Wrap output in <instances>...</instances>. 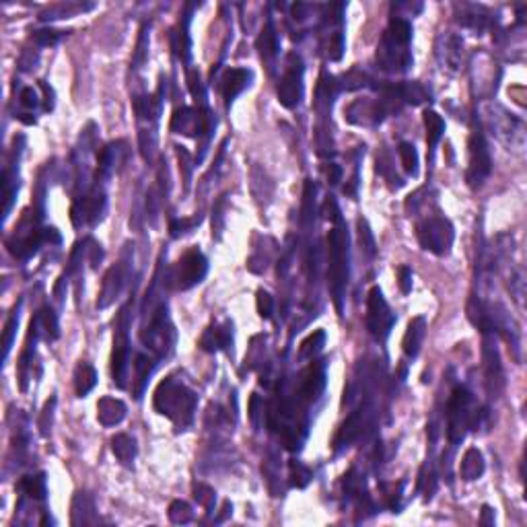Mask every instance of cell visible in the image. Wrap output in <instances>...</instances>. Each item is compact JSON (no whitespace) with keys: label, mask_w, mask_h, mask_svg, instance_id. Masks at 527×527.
<instances>
[{"label":"cell","mask_w":527,"mask_h":527,"mask_svg":"<svg viewBox=\"0 0 527 527\" xmlns=\"http://www.w3.org/2000/svg\"><path fill=\"white\" fill-rule=\"evenodd\" d=\"M155 410L161 416H167L177 430H183L192 424L194 412L198 406V396L176 377H167L159 383L153 398Z\"/></svg>","instance_id":"cell-1"},{"label":"cell","mask_w":527,"mask_h":527,"mask_svg":"<svg viewBox=\"0 0 527 527\" xmlns=\"http://www.w3.org/2000/svg\"><path fill=\"white\" fill-rule=\"evenodd\" d=\"M328 278L336 309L342 311L344 289L349 283V233L342 221H338L328 235Z\"/></svg>","instance_id":"cell-2"},{"label":"cell","mask_w":527,"mask_h":527,"mask_svg":"<svg viewBox=\"0 0 527 527\" xmlns=\"http://www.w3.org/2000/svg\"><path fill=\"white\" fill-rule=\"evenodd\" d=\"M140 340L149 351L157 354V358H163L172 352L174 342H176V330H174V324L169 319L165 303H161L153 311V315L149 319V326L142 328Z\"/></svg>","instance_id":"cell-3"},{"label":"cell","mask_w":527,"mask_h":527,"mask_svg":"<svg viewBox=\"0 0 527 527\" xmlns=\"http://www.w3.org/2000/svg\"><path fill=\"white\" fill-rule=\"evenodd\" d=\"M474 396L469 394L464 385H458L447 402V439L451 445H458L464 441L466 433L469 430V422L474 410Z\"/></svg>","instance_id":"cell-4"},{"label":"cell","mask_w":527,"mask_h":527,"mask_svg":"<svg viewBox=\"0 0 527 527\" xmlns=\"http://www.w3.org/2000/svg\"><path fill=\"white\" fill-rule=\"evenodd\" d=\"M416 237L422 245V249L435 253V256H445L451 245H453V225L449 219H445L441 212L416 223Z\"/></svg>","instance_id":"cell-5"},{"label":"cell","mask_w":527,"mask_h":527,"mask_svg":"<svg viewBox=\"0 0 527 527\" xmlns=\"http://www.w3.org/2000/svg\"><path fill=\"white\" fill-rule=\"evenodd\" d=\"M208 272V260L202 251L190 249L183 253L169 272V285L177 291H187L204 281Z\"/></svg>","instance_id":"cell-6"},{"label":"cell","mask_w":527,"mask_h":527,"mask_svg":"<svg viewBox=\"0 0 527 527\" xmlns=\"http://www.w3.org/2000/svg\"><path fill=\"white\" fill-rule=\"evenodd\" d=\"M128 326H130V303H126L116 317L114 330V351H112V377L119 390L126 387L128 377V356H130V342H128Z\"/></svg>","instance_id":"cell-7"},{"label":"cell","mask_w":527,"mask_h":527,"mask_svg":"<svg viewBox=\"0 0 527 527\" xmlns=\"http://www.w3.org/2000/svg\"><path fill=\"white\" fill-rule=\"evenodd\" d=\"M394 324H396V315L392 313L387 301L383 299L381 289L373 287L367 296V328L371 336L379 342H385Z\"/></svg>","instance_id":"cell-8"},{"label":"cell","mask_w":527,"mask_h":527,"mask_svg":"<svg viewBox=\"0 0 527 527\" xmlns=\"http://www.w3.org/2000/svg\"><path fill=\"white\" fill-rule=\"evenodd\" d=\"M215 126H217V119L206 108H202V110L181 108L174 114L172 124H169L174 134H183V136H192V138H198L202 134L208 136Z\"/></svg>","instance_id":"cell-9"},{"label":"cell","mask_w":527,"mask_h":527,"mask_svg":"<svg viewBox=\"0 0 527 527\" xmlns=\"http://www.w3.org/2000/svg\"><path fill=\"white\" fill-rule=\"evenodd\" d=\"M469 149V165H468V174H466V179H468L469 187H480L486 177L490 176L492 172V159H490V151H488V144L484 140V136L480 132H474L469 136L468 142Z\"/></svg>","instance_id":"cell-10"},{"label":"cell","mask_w":527,"mask_h":527,"mask_svg":"<svg viewBox=\"0 0 527 527\" xmlns=\"http://www.w3.org/2000/svg\"><path fill=\"white\" fill-rule=\"evenodd\" d=\"M108 208V200L103 190H91L83 198H76V202L70 208V219L74 227L83 225H97L103 219V212Z\"/></svg>","instance_id":"cell-11"},{"label":"cell","mask_w":527,"mask_h":527,"mask_svg":"<svg viewBox=\"0 0 527 527\" xmlns=\"http://www.w3.org/2000/svg\"><path fill=\"white\" fill-rule=\"evenodd\" d=\"M301 97H303V62L296 54H291L287 62V70L278 83V101L287 110H293L299 106Z\"/></svg>","instance_id":"cell-12"},{"label":"cell","mask_w":527,"mask_h":527,"mask_svg":"<svg viewBox=\"0 0 527 527\" xmlns=\"http://www.w3.org/2000/svg\"><path fill=\"white\" fill-rule=\"evenodd\" d=\"M494 336L496 334H484V349H482L484 369H486V387H488V394L492 398L501 394L503 383H505V379H503V365H501V356H499V349H496Z\"/></svg>","instance_id":"cell-13"},{"label":"cell","mask_w":527,"mask_h":527,"mask_svg":"<svg viewBox=\"0 0 527 527\" xmlns=\"http://www.w3.org/2000/svg\"><path fill=\"white\" fill-rule=\"evenodd\" d=\"M128 264H130V258L124 256L122 262H117L116 266H112V268L108 270V274H106V278H103V285H101V294H99V299H97V307H99V309L110 307L117 296H119L124 285H126V281H128Z\"/></svg>","instance_id":"cell-14"},{"label":"cell","mask_w":527,"mask_h":527,"mask_svg":"<svg viewBox=\"0 0 527 527\" xmlns=\"http://www.w3.org/2000/svg\"><path fill=\"white\" fill-rule=\"evenodd\" d=\"M326 387V373H324V365L319 362H313L305 373H303V379H301V385H299V398L303 402H313L321 396Z\"/></svg>","instance_id":"cell-15"},{"label":"cell","mask_w":527,"mask_h":527,"mask_svg":"<svg viewBox=\"0 0 527 527\" xmlns=\"http://www.w3.org/2000/svg\"><path fill=\"white\" fill-rule=\"evenodd\" d=\"M233 346V324L225 321L223 326H210L202 338H200V349L206 352L229 351Z\"/></svg>","instance_id":"cell-16"},{"label":"cell","mask_w":527,"mask_h":527,"mask_svg":"<svg viewBox=\"0 0 527 527\" xmlns=\"http://www.w3.org/2000/svg\"><path fill=\"white\" fill-rule=\"evenodd\" d=\"M251 83V70L247 68H229L225 74H223V81H221V89H223V97L227 101V106L233 103V99L245 89L249 87Z\"/></svg>","instance_id":"cell-17"},{"label":"cell","mask_w":527,"mask_h":527,"mask_svg":"<svg viewBox=\"0 0 527 527\" xmlns=\"http://www.w3.org/2000/svg\"><path fill=\"white\" fill-rule=\"evenodd\" d=\"M157 362L147 356V354H136L134 358V381H132V392H134V398L140 400L142 394H144V387L149 383V377L153 375Z\"/></svg>","instance_id":"cell-18"},{"label":"cell","mask_w":527,"mask_h":527,"mask_svg":"<svg viewBox=\"0 0 527 527\" xmlns=\"http://www.w3.org/2000/svg\"><path fill=\"white\" fill-rule=\"evenodd\" d=\"M126 404L117 398H101L97 402V420L103 426H116L126 418Z\"/></svg>","instance_id":"cell-19"},{"label":"cell","mask_w":527,"mask_h":527,"mask_svg":"<svg viewBox=\"0 0 527 527\" xmlns=\"http://www.w3.org/2000/svg\"><path fill=\"white\" fill-rule=\"evenodd\" d=\"M424 336H426V319L424 317H414L410 324H408V330H406L404 342H402V349H404L408 358H416L418 356Z\"/></svg>","instance_id":"cell-20"},{"label":"cell","mask_w":527,"mask_h":527,"mask_svg":"<svg viewBox=\"0 0 527 527\" xmlns=\"http://www.w3.org/2000/svg\"><path fill=\"white\" fill-rule=\"evenodd\" d=\"M72 526H89L95 524V505L87 492H76L72 501Z\"/></svg>","instance_id":"cell-21"},{"label":"cell","mask_w":527,"mask_h":527,"mask_svg":"<svg viewBox=\"0 0 527 527\" xmlns=\"http://www.w3.org/2000/svg\"><path fill=\"white\" fill-rule=\"evenodd\" d=\"M486 469V464H484V455L476 449V447H469L468 451L464 453L462 458V464H460V476L462 480L466 482H474L478 480Z\"/></svg>","instance_id":"cell-22"},{"label":"cell","mask_w":527,"mask_h":527,"mask_svg":"<svg viewBox=\"0 0 527 527\" xmlns=\"http://www.w3.org/2000/svg\"><path fill=\"white\" fill-rule=\"evenodd\" d=\"M360 428H362V410L352 412L351 416L346 418V422L340 426V430H338V435H336V439H334L336 449L349 447L352 441L360 435Z\"/></svg>","instance_id":"cell-23"},{"label":"cell","mask_w":527,"mask_h":527,"mask_svg":"<svg viewBox=\"0 0 527 527\" xmlns=\"http://www.w3.org/2000/svg\"><path fill=\"white\" fill-rule=\"evenodd\" d=\"M97 383V371L89 362H78L74 369V394L78 398H85Z\"/></svg>","instance_id":"cell-24"},{"label":"cell","mask_w":527,"mask_h":527,"mask_svg":"<svg viewBox=\"0 0 527 527\" xmlns=\"http://www.w3.org/2000/svg\"><path fill=\"white\" fill-rule=\"evenodd\" d=\"M424 128H426V144H428V153L435 151V147L439 144V140L443 138L445 134V119L439 116L437 112L433 110H426L424 112Z\"/></svg>","instance_id":"cell-25"},{"label":"cell","mask_w":527,"mask_h":527,"mask_svg":"<svg viewBox=\"0 0 527 527\" xmlns=\"http://www.w3.org/2000/svg\"><path fill=\"white\" fill-rule=\"evenodd\" d=\"M112 451H114V455H116L119 464L130 466L134 462L136 453H138V447H136V441L130 435L119 433L112 439Z\"/></svg>","instance_id":"cell-26"},{"label":"cell","mask_w":527,"mask_h":527,"mask_svg":"<svg viewBox=\"0 0 527 527\" xmlns=\"http://www.w3.org/2000/svg\"><path fill=\"white\" fill-rule=\"evenodd\" d=\"M40 334H44V338L48 342H54L60 336V326H58V315L54 313L52 307H44L37 315H35Z\"/></svg>","instance_id":"cell-27"},{"label":"cell","mask_w":527,"mask_h":527,"mask_svg":"<svg viewBox=\"0 0 527 527\" xmlns=\"http://www.w3.org/2000/svg\"><path fill=\"white\" fill-rule=\"evenodd\" d=\"M441 62L449 68V70H458L460 62H462V40L458 35H447L445 37V48L437 52ZM443 66V68H445Z\"/></svg>","instance_id":"cell-28"},{"label":"cell","mask_w":527,"mask_h":527,"mask_svg":"<svg viewBox=\"0 0 527 527\" xmlns=\"http://www.w3.org/2000/svg\"><path fill=\"white\" fill-rule=\"evenodd\" d=\"M258 50L262 54L264 60H272L276 58L278 54V35H276V29L272 25V21H268L258 37Z\"/></svg>","instance_id":"cell-29"},{"label":"cell","mask_w":527,"mask_h":527,"mask_svg":"<svg viewBox=\"0 0 527 527\" xmlns=\"http://www.w3.org/2000/svg\"><path fill=\"white\" fill-rule=\"evenodd\" d=\"M315 194H317V185L311 179H307L305 187H303V204H301L303 227H311L315 221Z\"/></svg>","instance_id":"cell-30"},{"label":"cell","mask_w":527,"mask_h":527,"mask_svg":"<svg viewBox=\"0 0 527 527\" xmlns=\"http://www.w3.org/2000/svg\"><path fill=\"white\" fill-rule=\"evenodd\" d=\"M19 488L31 496L33 501H44L46 499V474H31V476H23V480L19 482Z\"/></svg>","instance_id":"cell-31"},{"label":"cell","mask_w":527,"mask_h":527,"mask_svg":"<svg viewBox=\"0 0 527 527\" xmlns=\"http://www.w3.org/2000/svg\"><path fill=\"white\" fill-rule=\"evenodd\" d=\"M324 344H326V332L317 330V332L309 334V336L301 342V346H299V358H303V360L313 358L317 352L324 349Z\"/></svg>","instance_id":"cell-32"},{"label":"cell","mask_w":527,"mask_h":527,"mask_svg":"<svg viewBox=\"0 0 527 527\" xmlns=\"http://www.w3.org/2000/svg\"><path fill=\"white\" fill-rule=\"evenodd\" d=\"M117 161V147L116 144H110L106 147L99 157H97V179H106V177L112 174L114 165Z\"/></svg>","instance_id":"cell-33"},{"label":"cell","mask_w":527,"mask_h":527,"mask_svg":"<svg viewBox=\"0 0 527 527\" xmlns=\"http://www.w3.org/2000/svg\"><path fill=\"white\" fill-rule=\"evenodd\" d=\"M192 492H194V499H196V503L200 507H204L208 513L215 511V505H217V492H215V488H210L204 482H198V484H194Z\"/></svg>","instance_id":"cell-34"},{"label":"cell","mask_w":527,"mask_h":527,"mask_svg":"<svg viewBox=\"0 0 527 527\" xmlns=\"http://www.w3.org/2000/svg\"><path fill=\"white\" fill-rule=\"evenodd\" d=\"M398 155H400V161H402V167L408 176H416L418 174V153L414 149V144L410 142H402L398 147Z\"/></svg>","instance_id":"cell-35"},{"label":"cell","mask_w":527,"mask_h":527,"mask_svg":"<svg viewBox=\"0 0 527 527\" xmlns=\"http://www.w3.org/2000/svg\"><path fill=\"white\" fill-rule=\"evenodd\" d=\"M194 519V511L185 501H174L169 505V521L176 526H185Z\"/></svg>","instance_id":"cell-36"},{"label":"cell","mask_w":527,"mask_h":527,"mask_svg":"<svg viewBox=\"0 0 527 527\" xmlns=\"http://www.w3.org/2000/svg\"><path fill=\"white\" fill-rule=\"evenodd\" d=\"M17 326H19V307L10 313V317L4 324V334H2V358L4 360H6V356L10 352V346H12V340H15V334H17Z\"/></svg>","instance_id":"cell-37"},{"label":"cell","mask_w":527,"mask_h":527,"mask_svg":"<svg viewBox=\"0 0 527 527\" xmlns=\"http://www.w3.org/2000/svg\"><path fill=\"white\" fill-rule=\"evenodd\" d=\"M358 241H360V249L373 258L377 253V243H375V237H373V231L369 229V223L365 219H358Z\"/></svg>","instance_id":"cell-38"},{"label":"cell","mask_w":527,"mask_h":527,"mask_svg":"<svg viewBox=\"0 0 527 527\" xmlns=\"http://www.w3.org/2000/svg\"><path fill=\"white\" fill-rule=\"evenodd\" d=\"M289 478H291V486H294V488H305L311 482L313 474H311V469L307 468V466H303L301 462H291L289 464Z\"/></svg>","instance_id":"cell-39"},{"label":"cell","mask_w":527,"mask_h":527,"mask_svg":"<svg viewBox=\"0 0 527 527\" xmlns=\"http://www.w3.org/2000/svg\"><path fill=\"white\" fill-rule=\"evenodd\" d=\"M54 408H56V398H50L42 410V416H40V433L42 437H50L52 433V424H54Z\"/></svg>","instance_id":"cell-40"},{"label":"cell","mask_w":527,"mask_h":527,"mask_svg":"<svg viewBox=\"0 0 527 527\" xmlns=\"http://www.w3.org/2000/svg\"><path fill=\"white\" fill-rule=\"evenodd\" d=\"M202 223V217L200 215H196L194 219H174L172 223H169V233L174 239L177 237H181V235L190 233L196 225H200Z\"/></svg>","instance_id":"cell-41"},{"label":"cell","mask_w":527,"mask_h":527,"mask_svg":"<svg viewBox=\"0 0 527 527\" xmlns=\"http://www.w3.org/2000/svg\"><path fill=\"white\" fill-rule=\"evenodd\" d=\"M256 307H258V313H260L262 319H270L272 313H274V296L268 291L260 289L256 294Z\"/></svg>","instance_id":"cell-42"},{"label":"cell","mask_w":527,"mask_h":527,"mask_svg":"<svg viewBox=\"0 0 527 527\" xmlns=\"http://www.w3.org/2000/svg\"><path fill=\"white\" fill-rule=\"evenodd\" d=\"M187 87H190V93L194 95V99L204 106L206 103V89H204V83H202V78L196 70L187 72Z\"/></svg>","instance_id":"cell-43"},{"label":"cell","mask_w":527,"mask_h":527,"mask_svg":"<svg viewBox=\"0 0 527 527\" xmlns=\"http://www.w3.org/2000/svg\"><path fill=\"white\" fill-rule=\"evenodd\" d=\"M147 50H149V25L140 29V37L136 42V52H134V66L140 68V64L147 60Z\"/></svg>","instance_id":"cell-44"},{"label":"cell","mask_w":527,"mask_h":527,"mask_svg":"<svg viewBox=\"0 0 527 527\" xmlns=\"http://www.w3.org/2000/svg\"><path fill=\"white\" fill-rule=\"evenodd\" d=\"M62 37V31H54V29H40L33 33V40L37 46L42 48H48V46H56Z\"/></svg>","instance_id":"cell-45"},{"label":"cell","mask_w":527,"mask_h":527,"mask_svg":"<svg viewBox=\"0 0 527 527\" xmlns=\"http://www.w3.org/2000/svg\"><path fill=\"white\" fill-rule=\"evenodd\" d=\"M19 101H21V106H23V108H27V110H35V108H37V103H40V97H37V93H35V89H33V87H25V89L21 91V95H19Z\"/></svg>","instance_id":"cell-46"},{"label":"cell","mask_w":527,"mask_h":527,"mask_svg":"<svg viewBox=\"0 0 527 527\" xmlns=\"http://www.w3.org/2000/svg\"><path fill=\"white\" fill-rule=\"evenodd\" d=\"M398 285H400V291L404 294H408L412 291V270L408 266L398 268Z\"/></svg>","instance_id":"cell-47"},{"label":"cell","mask_w":527,"mask_h":527,"mask_svg":"<svg viewBox=\"0 0 527 527\" xmlns=\"http://www.w3.org/2000/svg\"><path fill=\"white\" fill-rule=\"evenodd\" d=\"M223 206H225V196L215 204V210H212V235L217 231V237H219L221 227H223Z\"/></svg>","instance_id":"cell-48"},{"label":"cell","mask_w":527,"mask_h":527,"mask_svg":"<svg viewBox=\"0 0 527 527\" xmlns=\"http://www.w3.org/2000/svg\"><path fill=\"white\" fill-rule=\"evenodd\" d=\"M324 215H326V219H328V221H332V223L342 221V217H340V208H338L336 200H332V198H328V200L324 202Z\"/></svg>","instance_id":"cell-49"},{"label":"cell","mask_w":527,"mask_h":527,"mask_svg":"<svg viewBox=\"0 0 527 527\" xmlns=\"http://www.w3.org/2000/svg\"><path fill=\"white\" fill-rule=\"evenodd\" d=\"M177 157H179V163H181L179 167L185 174V185H190V177H192V169H194V165L190 161V155H187V151H183L181 147H177Z\"/></svg>","instance_id":"cell-50"},{"label":"cell","mask_w":527,"mask_h":527,"mask_svg":"<svg viewBox=\"0 0 527 527\" xmlns=\"http://www.w3.org/2000/svg\"><path fill=\"white\" fill-rule=\"evenodd\" d=\"M260 406H262L260 396H258V394H251V398H249V420H251V424H253L256 428L260 426V420H258V416H260Z\"/></svg>","instance_id":"cell-51"},{"label":"cell","mask_w":527,"mask_h":527,"mask_svg":"<svg viewBox=\"0 0 527 527\" xmlns=\"http://www.w3.org/2000/svg\"><path fill=\"white\" fill-rule=\"evenodd\" d=\"M342 50H344V40H342V33L338 31L334 35V42L330 44V58L340 60L342 58Z\"/></svg>","instance_id":"cell-52"},{"label":"cell","mask_w":527,"mask_h":527,"mask_svg":"<svg viewBox=\"0 0 527 527\" xmlns=\"http://www.w3.org/2000/svg\"><path fill=\"white\" fill-rule=\"evenodd\" d=\"M101 258H103V249H101V245H99V243H95V241L91 239V247H89V262H91V266H93V268H97V264L101 262Z\"/></svg>","instance_id":"cell-53"},{"label":"cell","mask_w":527,"mask_h":527,"mask_svg":"<svg viewBox=\"0 0 527 527\" xmlns=\"http://www.w3.org/2000/svg\"><path fill=\"white\" fill-rule=\"evenodd\" d=\"M480 524H482V526H494V511H492L488 505H484V507H482V517H480Z\"/></svg>","instance_id":"cell-54"},{"label":"cell","mask_w":527,"mask_h":527,"mask_svg":"<svg viewBox=\"0 0 527 527\" xmlns=\"http://www.w3.org/2000/svg\"><path fill=\"white\" fill-rule=\"evenodd\" d=\"M340 177H342V169H340V165H330L328 167V181L330 183H338L340 181Z\"/></svg>","instance_id":"cell-55"}]
</instances>
